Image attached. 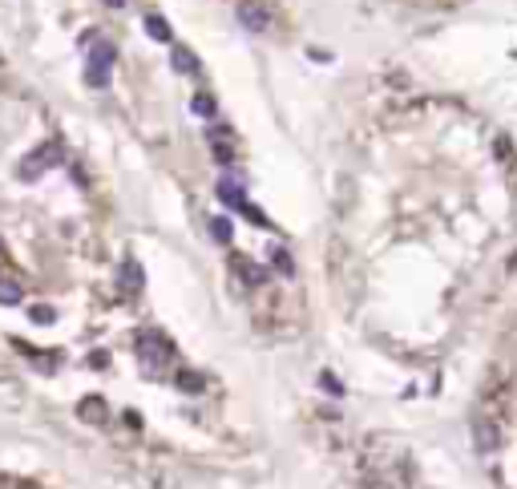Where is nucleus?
<instances>
[{
  "instance_id": "16",
  "label": "nucleus",
  "mask_w": 517,
  "mask_h": 489,
  "mask_svg": "<svg viewBox=\"0 0 517 489\" xmlns=\"http://www.w3.org/2000/svg\"><path fill=\"white\" fill-rule=\"evenodd\" d=\"M271 263H275L279 275H295V259H291L283 247H271Z\"/></svg>"
},
{
  "instance_id": "1",
  "label": "nucleus",
  "mask_w": 517,
  "mask_h": 489,
  "mask_svg": "<svg viewBox=\"0 0 517 489\" xmlns=\"http://www.w3.org/2000/svg\"><path fill=\"white\" fill-rule=\"evenodd\" d=\"M134 352H138L142 368L150 372V377H158L162 368H170L174 364V340L162 336V332H138V340H134Z\"/></svg>"
},
{
  "instance_id": "12",
  "label": "nucleus",
  "mask_w": 517,
  "mask_h": 489,
  "mask_svg": "<svg viewBox=\"0 0 517 489\" xmlns=\"http://www.w3.org/2000/svg\"><path fill=\"white\" fill-rule=\"evenodd\" d=\"M146 33H150V37L158 41V45H170V37H174V33H170V25H166V21H162L158 13L146 16Z\"/></svg>"
},
{
  "instance_id": "7",
  "label": "nucleus",
  "mask_w": 517,
  "mask_h": 489,
  "mask_svg": "<svg viewBox=\"0 0 517 489\" xmlns=\"http://www.w3.org/2000/svg\"><path fill=\"white\" fill-rule=\"evenodd\" d=\"M235 275H239L242 283H251V288H259V283L267 279V271H263L259 263H251L247 255H235Z\"/></svg>"
},
{
  "instance_id": "21",
  "label": "nucleus",
  "mask_w": 517,
  "mask_h": 489,
  "mask_svg": "<svg viewBox=\"0 0 517 489\" xmlns=\"http://www.w3.org/2000/svg\"><path fill=\"white\" fill-rule=\"evenodd\" d=\"M105 4H110V9H126V0H105Z\"/></svg>"
},
{
  "instance_id": "6",
  "label": "nucleus",
  "mask_w": 517,
  "mask_h": 489,
  "mask_svg": "<svg viewBox=\"0 0 517 489\" xmlns=\"http://www.w3.org/2000/svg\"><path fill=\"white\" fill-rule=\"evenodd\" d=\"M473 445H477V453H497V445H501L497 425H493V421H477V425H473Z\"/></svg>"
},
{
  "instance_id": "4",
  "label": "nucleus",
  "mask_w": 517,
  "mask_h": 489,
  "mask_svg": "<svg viewBox=\"0 0 517 489\" xmlns=\"http://www.w3.org/2000/svg\"><path fill=\"white\" fill-rule=\"evenodd\" d=\"M235 13H239V21L251 28V33H263V28L271 25V13H267L259 0H239V9H235Z\"/></svg>"
},
{
  "instance_id": "19",
  "label": "nucleus",
  "mask_w": 517,
  "mask_h": 489,
  "mask_svg": "<svg viewBox=\"0 0 517 489\" xmlns=\"http://www.w3.org/2000/svg\"><path fill=\"white\" fill-rule=\"evenodd\" d=\"M319 384H324V389H328V392H336V396H340V380H336V377H331V372H324V377H319Z\"/></svg>"
},
{
  "instance_id": "15",
  "label": "nucleus",
  "mask_w": 517,
  "mask_h": 489,
  "mask_svg": "<svg viewBox=\"0 0 517 489\" xmlns=\"http://www.w3.org/2000/svg\"><path fill=\"white\" fill-rule=\"evenodd\" d=\"M190 110L198 113V117H215V113H218V105H215V98H210V93H194V101H190Z\"/></svg>"
},
{
  "instance_id": "13",
  "label": "nucleus",
  "mask_w": 517,
  "mask_h": 489,
  "mask_svg": "<svg viewBox=\"0 0 517 489\" xmlns=\"http://www.w3.org/2000/svg\"><path fill=\"white\" fill-rule=\"evenodd\" d=\"M21 300H25V288H21L16 279H0V303L13 307V303H21Z\"/></svg>"
},
{
  "instance_id": "9",
  "label": "nucleus",
  "mask_w": 517,
  "mask_h": 489,
  "mask_svg": "<svg viewBox=\"0 0 517 489\" xmlns=\"http://www.w3.org/2000/svg\"><path fill=\"white\" fill-rule=\"evenodd\" d=\"M218 199L227 202V206H235V211L247 206V194H242V186L235 182V178H223V182H218Z\"/></svg>"
},
{
  "instance_id": "17",
  "label": "nucleus",
  "mask_w": 517,
  "mask_h": 489,
  "mask_svg": "<svg viewBox=\"0 0 517 489\" xmlns=\"http://www.w3.org/2000/svg\"><path fill=\"white\" fill-rule=\"evenodd\" d=\"M210 231H215L218 243H230V235H235V226H230V219H210Z\"/></svg>"
},
{
  "instance_id": "5",
  "label": "nucleus",
  "mask_w": 517,
  "mask_h": 489,
  "mask_svg": "<svg viewBox=\"0 0 517 489\" xmlns=\"http://www.w3.org/2000/svg\"><path fill=\"white\" fill-rule=\"evenodd\" d=\"M77 416L85 421V425H105L110 421V404L101 401V396H81V404H77Z\"/></svg>"
},
{
  "instance_id": "3",
  "label": "nucleus",
  "mask_w": 517,
  "mask_h": 489,
  "mask_svg": "<svg viewBox=\"0 0 517 489\" xmlns=\"http://www.w3.org/2000/svg\"><path fill=\"white\" fill-rule=\"evenodd\" d=\"M117 61V49L110 41H93V49H89V65H85V81L93 89H105L110 85V69Z\"/></svg>"
},
{
  "instance_id": "14",
  "label": "nucleus",
  "mask_w": 517,
  "mask_h": 489,
  "mask_svg": "<svg viewBox=\"0 0 517 489\" xmlns=\"http://www.w3.org/2000/svg\"><path fill=\"white\" fill-rule=\"evenodd\" d=\"M174 384H178L182 392H190V396H194V392H202V384H206V380H202L198 372H190V368H182V372L174 377Z\"/></svg>"
},
{
  "instance_id": "11",
  "label": "nucleus",
  "mask_w": 517,
  "mask_h": 489,
  "mask_svg": "<svg viewBox=\"0 0 517 489\" xmlns=\"http://www.w3.org/2000/svg\"><path fill=\"white\" fill-rule=\"evenodd\" d=\"M122 288L134 291V295H138V291L146 288V275H142L138 259H126V263H122Z\"/></svg>"
},
{
  "instance_id": "20",
  "label": "nucleus",
  "mask_w": 517,
  "mask_h": 489,
  "mask_svg": "<svg viewBox=\"0 0 517 489\" xmlns=\"http://www.w3.org/2000/svg\"><path fill=\"white\" fill-rule=\"evenodd\" d=\"M105 360H110L105 352H93V356H89V368H105Z\"/></svg>"
},
{
  "instance_id": "18",
  "label": "nucleus",
  "mask_w": 517,
  "mask_h": 489,
  "mask_svg": "<svg viewBox=\"0 0 517 489\" xmlns=\"http://www.w3.org/2000/svg\"><path fill=\"white\" fill-rule=\"evenodd\" d=\"M28 315H33V324H53V320H57V312H53V307H45V303H37Z\"/></svg>"
},
{
  "instance_id": "22",
  "label": "nucleus",
  "mask_w": 517,
  "mask_h": 489,
  "mask_svg": "<svg viewBox=\"0 0 517 489\" xmlns=\"http://www.w3.org/2000/svg\"><path fill=\"white\" fill-rule=\"evenodd\" d=\"M0 263H4V243H0Z\"/></svg>"
},
{
  "instance_id": "10",
  "label": "nucleus",
  "mask_w": 517,
  "mask_h": 489,
  "mask_svg": "<svg viewBox=\"0 0 517 489\" xmlns=\"http://www.w3.org/2000/svg\"><path fill=\"white\" fill-rule=\"evenodd\" d=\"M170 65H174V73H198V57H194V53L190 49H182V45H174V49H170Z\"/></svg>"
},
{
  "instance_id": "2",
  "label": "nucleus",
  "mask_w": 517,
  "mask_h": 489,
  "mask_svg": "<svg viewBox=\"0 0 517 489\" xmlns=\"http://www.w3.org/2000/svg\"><path fill=\"white\" fill-rule=\"evenodd\" d=\"M61 158H65V146H61V142H41L33 154H25V158H21L16 174H21V182H37L45 170L61 166Z\"/></svg>"
},
{
  "instance_id": "8",
  "label": "nucleus",
  "mask_w": 517,
  "mask_h": 489,
  "mask_svg": "<svg viewBox=\"0 0 517 489\" xmlns=\"http://www.w3.org/2000/svg\"><path fill=\"white\" fill-rule=\"evenodd\" d=\"M206 138H210V150H215L218 162H223V166L235 162V150H230V134H227V130H210Z\"/></svg>"
}]
</instances>
